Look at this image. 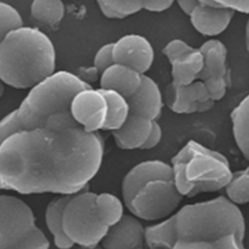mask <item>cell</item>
<instances>
[{"instance_id":"cell-6","label":"cell","mask_w":249,"mask_h":249,"mask_svg":"<svg viewBox=\"0 0 249 249\" xmlns=\"http://www.w3.org/2000/svg\"><path fill=\"white\" fill-rule=\"evenodd\" d=\"M116 222L96 201V194L88 188L70 196L62 216L67 238L80 247L94 248Z\"/></svg>"},{"instance_id":"cell-15","label":"cell","mask_w":249,"mask_h":249,"mask_svg":"<svg viewBox=\"0 0 249 249\" xmlns=\"http://www.w3.org/2000/svg\"><path fill=\"white\" fill-rule=\"evenodd\" d=\"M234 13L218 7L211 0H198L197 6L190 15L194 28L204 36H217L230 25Z\"/></svg>"},{"instance_id":"cell-34","label":"cell","mask_w":249,"mask_h":249,"mask_svg":"<svg viewBox=\"0 0 249 249\" xmlns=\"http://www.w3.org/2000/svg\"><path fill=\"white\" fill-rule=\"evenodd\" d=\"M245 43H246V49L249 53V18L245 26Z\"/></svg>"},{"instance_id":"cell-25","label":"cell","mask_w":249,"mask_h":249,"mask_svg":"<svg viewBox=\"0 0 249 249\" xmlns=\"http://www.w3.org/2000/svg\"><path fill=\"white\" fill-rule=\"evenodd\" d=\"M97 5L108 18H124L142 10V1H110L99 0Z\"/></svg>"},{"instance_id":"cell-11","label":"cell","mask_w":249,"mask_h":249,"mask_svg":"<svg viewBox=\"0 0 249 249\" xmlns=\"http://www.w3.org/2000/svg\"><path fill=\"white\" fill-rule=\"evenodd\" d=\"M70 113L85 131L98 132L106 123L107 102L99 89H83L73 97Z\"/></svg>"},{"instance_id":"cell-1","label":"cell","mask_w":249,"mask_h":249,"mask_svg":"<svg viewBox=\"0 0 249 249\" xmlns=\"http://www.w3.org/2000/svg\"><path fill=\"white\" fill-rule=\"evenodd\" d=\"M104 154L99 132L85 131L70 111L22 129L0 145V190L22 195L72 196L98 172Z\"/></svg>"},{"instance_id":"cell-27","label":"cell","mask_w":249,"mask_h":249,"mask_svg":"<svg viewBox=\"0 0 249 249\" xmlns=\"http://www.w3.org/2000/svg\"><path fill=\"white\" fill-rule=\"evenodd\" d=\"M22 130L16 109L0 120V145L9 137Z\"/></svg>"},{"instance_id":"cell-16","label":"cell","mask_w":249,"mask_h":249,"mask_svg":"<svg viewBox=\"0 0 249 249\" xmlns=\"http://www.w3.org/2000/svg\"><path fill=\"white\" fill-rule=\"evenodd\" d=\"M129 113L157 121L163 107V97L159 85L149 76H142V83L137 91L127 98Z\"/></svg>"},{"instance_id":"cell-2","label":"cell","mask_w":249,"mask_h":249,"mask_svg":"<svg viewBox=\"0 0 249 249\" xmlns=\"http://www.w3.org/2000/svg\"><path fill=\"white\" fill-rule=\"evenodd\" d=\"M245 220L226 196L186 204L145 228L148 249H245Z\"/></svg>"},{"instance_id":"cell-7","label":"cell","mask_w":249,"mask_h":249,"mask_svg":"<svg viewBox=\"0 0 249 249\" xmlns=\"http://www.w3.org/2000/svg\"><path fill=\"white\" fill-rule=\"evenodd\" d=\"M50 242L22 199L0 195V249H49Z\"/></svg>"},{"instance_id":"cell-17","label":"cell","mask_w":249,"mask_h":249,"mask_svg":"<svg viewBox=\"0 0 249 249\" xmlns=\"http://www.w3.org/2000/svg\"><path fill=\"white\" fill-rule=\"evenodd\" d=\"M142 76V74L125 65L114 63L101 73L99 89L117 91L127 99L139 89Z\"/></svg>"},{"instance_id":"cell-20","label":"cell","mask_w":249,"mask_h":249,"mask_svg":"<svg viewBox=\"0 0 249 249\" xmlns=\"http://www.w3.org/2000/svg\"><path fill=\"white\" fill-rule=\"evenodd\" d=\"M69 197L70 196H59L54 197L47 205L45 213L47 228L53 234L54 245L59 249H70L74 245L65 235L62 225L63 210Z\"/></svg>"},{"instance_id":"cell-9","label":"cell","mask_w":249,"mask_h":249,"mask_svg":"<svg viewBox=\"0 0 249 249\" xmlns=\"http://www.w3.org/2000/svg\"><path fill=\"white\" fill-rule=\"evenodd\" d=\"M199 50L203 54V67L197 80L204 84L215 101L221 100L231 87L227 48L221 41L209 39Z\"/></svg>"},{"instance_id":"cell-8","label":"cell","mask_w":249,"mask_h":249,"mask_svg":"<svg viewBox=\"0 0 249 249\" xmlns=\"http://www.w3.org/2000/svg\"><path fill=\"white\" fill-rule=\"evenodd\" d=\"M182 199L171 167L167 172L143 184L124 205L137 219L158 221L171 216Z\"/></svg>"},{"instance_id":"cell-5","label":"cell","mask_w":249,"mask_h":249,"mask_svg":"<svg viewBox=\"0 0 249 249\" xmlns=\"http://www.w3.org/2000/svg\"><path fill=\"white\" fill-rule=\"evenodd\" d=\"M90 88L75 73L55 71L31 88L16 109L22 129L41 126L50 117L70 111L73 97Z\"/></svg>"},{"instance_id":"cell-3","label":"cell","mask_w":249,"mask_h":249,"mask_svg":"<svg viewBox=\"0 0 249 249\" xmlns=\"http://www.w3.org/2000/svg\"><path fill=\"white\" fill-rule=\"evenodd\" d=\"M56 54L50 37L21 26L0 44V80L15 89H31L55 72Z\"/></svg>"},{"instance_id":"cell-14","label":"cell","mask_w":249,"mask_h":249,"mask_svg":"<svg viewBox=\"0 0 249 249\" xmlns=\"http://www.w3.org/2000/svg\"><path fill=\"white\" fill-rule=\"evenodd\" d=\"M145 228L132 215H124L101 240L103 249H144Z\"/></svg>"},{"instance_id":"cell-24","label":"cell","mask_w":249,"mask_h":249,"mask_svg":"<svg viewBox=\"0 0 249 249\" xmlns=\"http://www.w3.org/2000/svg\"><path fill=\"white\" fill-rule=\"evenodd\" d=\"M224 190L226 197L231 203L235 205L249 203V166L232 172Z\"/></svg>"},{"instance_id":"cell-18","label":"cell","mask_w":249,"mask_h":249,"mask_svg":"<svg viewBox=\"0 0 249 249\" xmlns=\"http://www.w3.org/2000/svg\"><path fill=\"white\" fill-rule=\"evenodd\" d=\"M171 169V164L159 160H144L134 165L124 177L122 195L124 203L129 201L135 192L149 180L160 176Z\"/></svg>"},{"instance_id":"cell-30","label":"cell","mask_w":249,"mask_h":249,"mask_svg":"<svg viewBox=\"0 0 249 249\" xmlns=\"http://www.w3.org/2000/svg\"><path fill=\"white\" fill-rule=\"evenodd\" d=\"M162 137V129L160 127V125L158 124V122H154L153 125H152V129L149 133V136L145 142V144L143 145L142 149L144 150H150L155 148L161 140Z\"/></svg>"},{"instance_id":"cell-35","label":"cell","mask_w":249,"mask_h":249,"mask_svg":"<svg viewBox=\"0 0 249 249\" xmlns=\"http://www.w3.org/2000/svg\"><path fill=\"white\" fill-rule=\"evenodd\" d=\"M4 85H5V84L0 80V98L2 97V95H3V93H4V90H5Z\"/></svg>"},{"instance_id":"cell-10","label":"cell","mask_w":249,"mask_h":249,"mask_svg":"<svg viewBox=\"0 0 249 249\" xmlns=\"http://www.w3.org/2000/svg\"><path fill=\"white\" fill-rule=\"evenodd\" d=\"M162 53L171 66L172 84L183 86L197 81L203 67V54L199 48L174 39L164 46Z\"/></svg>"},{"instance_id":"cell-23","label":"cell","mask_w":249,"mask_h":249,"mask_svg":"<svg viewBox=\"0 0 249 249\" xmlns=\"http://www.w3.org/2000/svg\"><path fill=\"white\" fill-rule=\"evenodd\" d=\"M30 12L35 19L53 25L63 18L65 7L60 0H34Z\"/></svg>"},{"instance_id":"cell-26","label":"cell","mask_w":249,"mask_h":249,"mask_svg":"<svg viewBox=\"0 0 249 249\" xmlns=\"http://www.w3.org/2000/svg\"><path fill=\"white\" fill-rule=\"evenodd\" d=\"M22 18L12 5L0 1V44L13 30L22 26Z\"/></svg>"},{"instance_id":"cell-33","label":"cell","mask_w":249,"mask_h":249,"mask_svg":"<svg viewBox=\"0 0 249 249\" xmlns=\"http://www.w3.org/2000/svg\"><path fill=\"white\" fill-rule=\"evenodd\" d=\"M177 4L182 12L190 17L195 8L197 6L198 0H179L177 1Z\"/></svg>"},{"instance_id":"cell-22","label":"cell","mask_w":249,"mask_h":249,"mask_svg":"<svg viewBox=\"0 0 249 249\" xmlns=\"http://www.w3.org/2000/svg\"><path fill=\"white\" fill-rule=\"evenodd\" d=\"M99 89V88H98ZM107 102V118L103 130L115 131L121 128L129 116V105L127 99L117 91L101 89Z\"/></svg>"},{"instance_id":"cell-36","label":"cell","mask_w":249,"mask_h":249,"mask_svg":"<svg viewBox=\"0 0 249 249\" xmlns=\"http://www.w3.org/2000/svg\"><path fill=\"white\" fill-rule=\"evenodd\" d=\"M79 249H103V248H102V247H98V246H97V247H94V248H85V247H80Z\"/></svg>"},{"instance_id":"cell-29","label":"cell","mask_w":249,"mask_h":249,"mask_svg":"<svg viewBox=\"0 0 249 249\" xmlns=\"http://www.w3.org/2000/svg\"><path fill=\"white\" fill-rule=\"evenodd\" d=\"M212 3L218 7L231 11L249 15V1L241 0H211Z\"/></svg>"},{"instance_id":"cell-4","label":"cell","mask_w":249,"mask_h":249,"mask_svg":"<svg viewBox=\"0 0 249 249\" xmlns=\"http://www.w3.org/2000/svg\"><path fill=\"white\" fill-rule=\"evenodd\" d=\"M171 167L179 193L193 197L226 188L232 171L228 159L200 143L188 141L172 158Z\"/></svg>"},{"instance_id":"cell-28","label":"cell","mask_w":249,"mask_h":249,"mask_svg":"<svg viewBox=\"0 0 249 249\" xmlns=\"http://www.w3.org/2000/svg\"><path fill=\"white\" fill-rule=\"evenodd\" d=\"M113 44L114 43H107L101 46L94 54L93 66L98 70L100 75L115 63L113 57Z\"/></svg>"},{"instance_id":"cell-21","label":"cell","mask_w":249,"mask_h":249,"mask_svg":"<svg viewBox=\"0 0 249 249\" xmlns=\"http://www.w3.org/2000/svg\"><path fill=\"white\" fill-rule=\"evenodd\" d=\"M231 121L235 144L243 157L249 160V94L233 108Z\"/></svg>"},{"instance_id":"cell-13","label":"cell","mask_w":249,"mask_h":249,"mask_svg":"<svg viewBox=\"0 0 249 249\" xmlns=\"http://www.w3.org/2000/svg\"><path fill=\"white\" fill-rule=\"evenodd\" d=\"M113 57L115 63L125 65L145 75L154 62L155 53L152 44L146 37L127 34L114 42Z\"/></svg>"},{"instance_id":"cell-32","label":"cell","mask_w":249,"mask_h":249,"mask_svg":"<svg viewBox=\"0 0 249 249\" xmlns=\"http://www.w3.org/2000/svg\"><path fill=\"white\" fill-rule=\"evenodd\" d=\"M76 75L83 82L90 85V83H93V82H95L99 79L98 76L100 75V73L98 72V70L94 66H91V67H82V68H80Z\"/></svg>"},{"instance_id":"cell-12","label":"cell","mask_w":249,"mask_h":249,"mask_svg":"<svg viewBox=\"0 0 249 249\" xmlns=\"http://www.w3.org/2000/svg\"><path fill=\"white\" fill-rule=\"evenodd\" d=\"M164 101L167 107L176 114L203 113L210 110L215 103L204 84L198 80L183 86L168 84L165 89Z\"/></svg>"},{"instance_id":"cell-19","label":"cell","mask_w":249,"mask_h":249,"mask_svg":"<svg viewBox=\"0 0 249 249\" xmlns=\"http://www.w3.org/2000/svg\"><path fill=\"white\" fill-rule=\"evenodd\" d=\"M153 123L149 119L129 113L124 125L112 131L116 144L124 150L142 149L152 129Z\"/></svg>"},{"instance_id":"cell-31","label":"cell","mask_w":249,"mask_h":249,"mask_svg":"<svg viewBox=\"0 0 249 249\" xmlns=\"http://www.w3.org/2000/svg\"><path fill=\"white\" fill-rule=\"evenodd\" d=\"M173 5V1L170 0H149V1H142V8L149 12L160 13L168 10Z\"/></svg>"}]
</instances>
